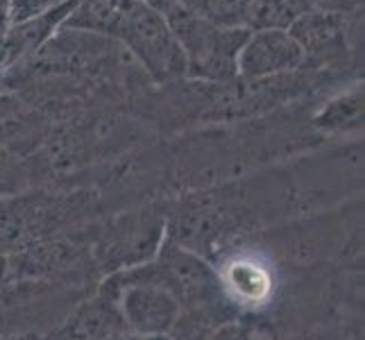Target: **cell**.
Here are the masks:
<instances>
[{"label":"cell","mask_w":365,"mask_h":340,"mask_svg":"<svg viewBox=\"0 0 365 340\" xmlns=\"http://www.w3.org/2000/svg\"><path fill=\"white\" fill-rule=\"evenodd\" d=\"M141 0H80L61 28L80 30L118 41V34L130 11Z\"/></svg>","instance_id":"8"},{"label":"cell","mask_w":365,"mask_h":340,"mask_svg":"<svg viewBox=\"0 0 365 340\" xmlns=\"http://www.w3.org/2000/svg\"><path fill=\"white\" fill-rule=\"evenodd\" d=\"M118 43L155 84L168 86L186 78V57L178 39L168 30L166 21L145 7L143 0L130 11L118 34Z\"/></svg>","instance_id":"2"},{"label":"cell","mask_w":365,"mask_h":340,"mask_svg":"<svg viewBox=\"0 0 365 340\" xmlns=\"http://www.w3.org/2000/svg\"><path fill=\"white\" fill-rule=\"evenodd\" d=\"M313 125L322 132H347L363 128V89L329 100Z\"/></svg>","instance_id":"11"},{"label":"cell","mask_w":365,"mask_h":340,"mask_svg":"<svg viewBox=\"0 0 365 340\" xmlns=\"http://www.w3.org/2000/svg\"><path fill=\"white\" fill-rule=\"evenodd\" d=\"M116 322H123L120 313L116 316V311L111 306L103 309V306H98V302H86V306H82L68 320L64 331H61V338L64 340H100L116 331Z\"/></svg>","instance_id":"10"},{"label":"cell","mask_w":365,"mask_h":340,"mask_svg":"<svg viewBox=\"0 0 365 340\" xmlns=\"http://www.w3.org/2000/svg\"><path fill=\"white\" fill-rule=\"evenodd\" d=\"M180 3H182L186 9H191L193 14L202 16V11H205V3H207V0H180Z\"/></svg>","instance_id":"18"},{"label":"cell","mask_w":365,"mask_h":340,"mask_svg":"<svg viewBox=\"0 0 365 340\" xmlns=\"http://www.w3.org/2000/svg\"><path fill=\"white\" fill-rule=\"evenodd\" d=\"M307 66V55L286 30H250L238 55V78H284Z\"/></svg>","instance_id":"5"},{"label":"cell","mask_w":365,"mask_h":340,"mask_svg":"<svg viewBox=\"0 0 365 340\" xmlns=\"http://www.w3.org/2000/svg\"><path fill=\"white\" fill-rule=\"evenodd\" d=\"M166 21L186 57V80L205 84H227L238 78V55L250 30H222L193 14L180 0H143Z\"/></svg>","instance_id":"1"},{"label":"cell","mask_w":365,"mask_h":340,"mask_svg":"<svg viewBox=\"0 0 365 340\" xmlns=\"http://www.w3.org/2000/svg\"><path fill=\"white\" fill-rule=\"evenodd\" d=\"M123 272H128L132 279L166 288L180 302V306H209L222 295L218 272L200 254L182 245L161 247L155 266H134Z\"/></svg>","instance_id":"3"},{"label":"cell","mask_w":365,"mask_h":340,"mask_svg":"<svg viewBox=\"0 0 365 340\" xmlns=\"http://www.w3.org/2000/svg\"><path fill=\"white\" fill-rule=\"evenodd\" d=\"M9 3H11V0H9Z\"/></svg>","instance_id":"19"},{"label":"cell","mask_w":365,"mask_h":340,"mask_svg":"<svg viewBox=\"0 0 365 340\" xmlns=\"http://www.w3.org/2000/svg\"><path fill=\"white\" fill-rule=\"evenodd\" d=\"M109 284V293L118 291L116 302L123 324L136 336H166L180 324L182 306L166 288L132 279L123 270L111 277Z\"/></svg>","instance_id":"4"},{"label":"cell","mask_w":365,"mask_h":340,"mask_svg":"<svg viewBox=\"0 0 365 340\" xmlns=\"http://www.w3.org/2000/svg\"><path fill=\"white\" fill-rule=\"evenodd\" d=\"M218 279H220L222 293L227 295L234 304L245 306V309L266 306L274 291L272 270L261 259L252 254L232 257L222 266Z\"/></svg>","instance_id":"7"},{"label":"cell","mask_w":365,"mask_h":340,"mask_svg":"<svg viewBox=\"0 0 365 340\" xmlns=\"http://www.w3.org/2000/svg\"><path fill=\"white\" fill-rule=\"evenodd\" d=\"M28 166L7 148H0V200L21 195L28 186Z\"/></svg>","instance_id":"13"},{"label":"cell","mask_w":365,"mask_h":340,"mask_svg":"<svg viewBox=\"0 0 365 340\" xmlns=\"http://www.w3.org/2000/svg\"><path fill=\"white\" fill-rule=\"evenodd\" d=\"M309 0H250L247 30H291V25L311 11Z\"/></svg>","instance_id":"9"},{"label":"cell","mask_w":365,"mask_h":340,"mask_svg":"<svg viewBox=\"0 0 365 340\" xmlns=\"http://www.w3.org/2000/svg\"><path fill=\"white\" fill-rule=\"evenodd\" d=\"M250 0H207L202 19L222 30H247Z\"/></svg>","instance_id":"12"},{"label":"cell","mask_w":365,"mask_h":340,"mask_svg":"<svg viewBox=\"0 0 365 340\" xmlns=\"http://www.w3.org/2000/svg\"><path fill=\"white\" fill-rule=\"evenodd\" d=\"M209 340H266V338H257L247 326L238 324V322H225L211 334Z\"/></svg>","instance_id":"14"},{"label":"cell","mask_w":365,"mask_h":340,"mask_svg":"<svg viewBox=\"0 0 365 340\" xmlns=\"http://www.w3.org/2000/svg\"><path fill=\"white\" fill-rule=\"evenodd\" d=\"M313 9H324V11H343L349 14L351 9H356L361 5V0H309Z\"/></svg>","instance_id":"15"},{"label":"cell","mask_w":365,"mask_h":340,"mask_svg":"<svg viewBox=\"0 0 365 340\" xmlns=\"http://www.w3.org/2000/svg\"><path fill=\"white\" fill-rule=\"evenodd\" d=\"M351 30L354 28L343 11L311 9L291 25L288 34L304 50L307 64L311 59L320 64H331L349 50Z\"/></svg>","instance_id":"6"},{"label":"cell","mask_w":365,"mask_h":340,"mask_svg":"<svg viewBox=\"0 0 365 340\" xmlns=\"http://www.w3.org/2000/svg\"><path fill=\"white\" fill-rule=\"evenodd\" d=\"M14 277V270H11V261L7 254H0V291L7 286V282Z\"/></svg>","instance_id":"17"},{"label":"cell","mask_w":365,"mask_h":340,"mask_svg":"<svg viewBox=\"0 0 365 340\" xmlns=\"http://www.w3.org/2000/svg\"><path fill=\"white\" fill-rule=\"evenodd\" d=\"M9 25V0H0V48H3V39ZM0 68H3V53H0Z\"/></svg>","instance_id":"16"}]
</instances>
